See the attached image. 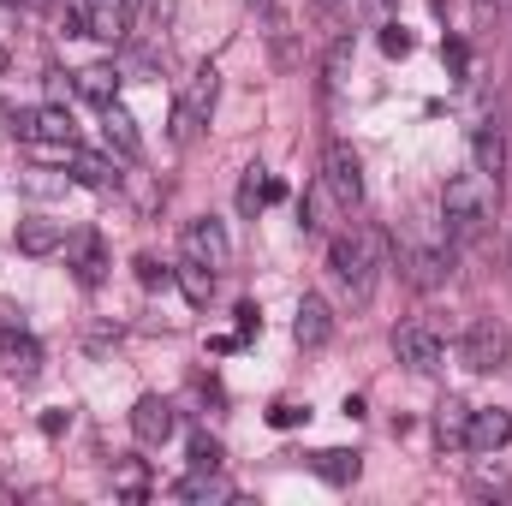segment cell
Listing matches in <instances>:
<instances>
[{"label":"cell","mask_w":512,"mask_h":506,"mask_svg":"<svg viewBox=\"0 0 512 506\" xmlns=\"http://www.w3.org/2000/svg\"><path fill=\"white\" fill-rule=\"evenodd\" d=\"M12 328H24V310L18 304H0V334H12Z\"/></svg>","instance_id":"d590c367"},{"label":"cell","mask_w":512,"mask_h":506,"mask_svg":"<svg viewBox=\"0 0 512 506\" xmlns=\"http://www.w3.org/2000/svg\"><path fill=\"white\" fill-rule=\"evenodd\" d=\"M173 429H179V417H173V405H167L161 393H143V399L131 405V435H137L143 447H167Z\"/></svg>","instance_id":"9c48e42d"},{"label":"cell","mask_w":512,"mask_h":506,"mask_svg":"<svg viewBox=\"0 0 512 506\" xmlns=\"http://www.w3.org/2000/svg\"><path fill=\"white\" fill-rule=\"evenodd\" d=\"M310 417V405H298V399H280V405H268V423L274 429H298Z\"/></svg>","instance_id":"83f0119b"},{"label":"cell","mask_w":512,"mask_h":506,"mask_svg":"<svg viewBox=\"0 0 512 506\" xmlns=\"http://www.w3.org/2000/svg\"><path fill=\"white\" fill-rule=\"evenodd\" d=\"M441 215H447V233L453 239H477L489 227V215H495V197H489V185L477 173H459L441 191Z\"/></svg>","instance_id":"6da1fadb"},{"label":"cell","mask_w":512,"mask_h":506,"mask_svg":"<svg viewBox=\"0 0 512 506\" xmlns=\"http://www.w3.org/2000/svg\"><path fill=\"white\" fill-rule=\"evenodd\" d=\"M167 274H173V268H161L155 256H137V280H143V286H167Z\"/></svg>","instance_id":"4dcf8cb0"},{"label":"cell","mask_w":512,"mask_h":506,"mask_svg":"<svg viewBox=\"0 0 512 506\" xmlns=\"http://www.w3.org/2000/svg\"><path fill=\"white\" fill-rule=\"evenodd\" d=\"M0 72H6V48H0Z\"/></svg>","instance_id":"74e56055"},{"label":"cell","mask_w":512,"mask_h":506,"mask_svg":"<svg viewBox=\"0 0 512 506\" xmlns=\"http://www.w3.org/2000/svg\"><path fill=\"white\" fill-rule=\"evenodd\" d=\"M251 334H262V310L256 304H239V340H251Z\"/></svg>","instance_id":"1f68e13d"},{"label":"cell","mask_w":512,"mask_h":506,"mask_svg":"<svg viewBox=\"0 0 512 506\" xmlns=\"http://www.w3.org/2000/svg\"><path fill=\"white\" fill-rule=\"evenodd\" d=\"M66 251H72L78 286H102V280H108V245H102V233H72Z\"/></svg>","instance_id":"7c38bea8"},{"label":"cell","mask_w":512,"mask_h":506,"mask_svg":"<svg viewBox=\"0 0 512 506\" xmlns=\"http://www.w3.org/2000/svg\"><path fill=\"white\" fill-rule=\"evenodd\" d=\"M66 161H72V179H78V185H90V191H120L114 161H102V155H90V149H72Z\"/></svg>","instance_id":"2e32d148"},{"label":"cell","mask_w":512,"mask_h":506,"mask_svg":"<svg viewBox=\"0 0 512 506\" xmlns=\"http://www.w3.org/2000/svg\"><path fill=\"white\" fill-rule=\"evenodd\" d=\"M405 268H411V286L435 292V286L447 280V251H411V245H405Z\"/></svg>","instance_id":"44dd1931"},{"label":"cell","mask_w":512,"mask_h":506,"mask_svg":"<svg viewBox=\"0 0 512 506\" xmlns=\"http://www.w3.org/2000/svg\"><path fill=\"white\" fill-rule=\"evenodd\" d=\"M292 334H298V346H304V352L328 346V340H334V316H328V298L304 292V298H298V322H292Z\"/></svg>","instance_id":"8fae6325"},{"label":"cell","mask_w":512,"mask_h":506,"mask_svg":"<svg viewBox=\"0 0 512 506\" xmlns=\"http://www.w3.org/2000/svg\"><path fill=\"white\" fill-rule=\"evenodd\" d=\"M393 358L405 370H417V376H435L447 352H441V334L429 322H405V328H393Z\"/></svg>","instance_id":"8992f818"},{"label":"cell","mask_w":512,"mask_h":506,"mask_svg":"<svg viewBox=\"0 0 512 506\" xmlns=\"http://www.w3.org/2000/svg\"><path fill=\"white\" fill-rule=\"evenodd\" d=\"M512 441V411L489 405V411H471V429H465V447L471 453H495Z\"/></svg>","instance_id":"4fadbf2b"},{"label":"cell","mask_w":512,"mask_h":506,"mask_svg":"<svg viewBox=\"0 0 512 506\" xmlns=\"http://www.w3.org/2000/svg\"><path fill=\"white\" fill-rule=\"evenodd\" d=\"M364 6H370V18H382V24H387V18H393V6H399V0H364Z\"/></svg>","instance_id":"8d00e7d4"},{"label":"cell","mask_w":512,"mask_h":506,"mask_svg":"<svg viewBox=\"0 0 512 506\" xmlns=\"http://www.w3.org/2000/svg\"><path fill=\"white\" fill-rule=\"evenodd\" d=\"M215 96H221V72H215V66H197V72H191V84H185V96L173 102V143H179V149H185V143H197V131L209 126Z\"/></svg>","instance_id":"3957f363"},{"label":"cell","mask_w":512,"mask_h":506,"mask_svg":"<svg viewBox=\"0 0 512 506\" xmlns=\"http://www.w3.org/2000/svg\"><path fill=\"white\" fill-rule=\"evenodd\" d=\"M310 471H316L322 483H334V489H352V483H358V471H364V459H358L352 447H322V453L310 459Z\"/></svg>","instance_id":"5bb4252c"},{"label":"cell","mask_w":512,"mask_h":506,"mask_svg":"<svg viewBox=\"0 0 512 506\" xmlns=\"http://www.w3.org/2000/svg\"><path fill=\"white\" fill-rule=\"evenodd\" d=\"M0 364H6V376L12 381L30 387V381L42 376V346H36L24 328H12V334H0Z\"/></svg>","instance_id":"30bf717a"},{"label":"cell","mask_w":512,"mask_h":506,"mask_svg":"<svg viewBox=\"0 0 512 506\" xmlns=\"http://www.w3.org/2000/svg\"><path fill=\"white\" fill-rule=\"evenodd\" d=\"M477 161H483V173H501V120L477 131Z\"/></svg>","instance_id":"d4e9b609"},{"label":"cell","mask_w":512,"mask_h":506,"mask_svg":"<svg viewBox=\"0 0 512 506\" xmlns=\"http://www.w3.org/2000/svg\"><path fill=\"white\" fill-rule=\"evenodd\" d=\"M114 90H120V72H114V66H84V72H78V96H84V102L108 108Z\"/></svg>","instance_id":"7402d4cb"},{"label":"cell","mask_w":512,"mask_h":506,"mask_svg":"<svg viewBox=\"0 0 512 506\" xmlns=\"http://www.w3.org/2000/svg\"><path fill=\"white\" fill-rule=\"evenodd\" d=\"M173 280H179V292H185L191 304H209V298H215V268H203V262H191V256H179Z\"/></svg>","instance_id":"ffe728a7"},{"label":"cell","mask_w":512,"mask_h":506,"mask_svg":"<svg viewBox=\"0 0 512 506\" xmlns=\"http://www.w3.org/2000/svg\"><path fill=\"white\" fill-rule=\"evenodd\" d=\"M72 114L66 108H12V137L24 143H72Z\"/></svg>","instance_id":"ba28073f"},{"label":"cell","mask_w":512,"mask_h":506,"mask_svg":"<svg viewBox=\"0 0 512 506\" xmlns=\"http://www.w3.org/2000/svg\"><path fill=\"white\" fill-rule=\"evenodd\" d=\"M322 191H328L340 209H358V203H364V161H358V149L340 143V137L322 149Z\"/></svg>","instance_id":"277c9868"},{"label":"cell","mask_w":512,"mask_h":506,"mask_svg":"<svg viewBox=\"0 0 512 506\" xmlns=\"http://www.w3.org/2000/svg\"><path fill=\"white\" fill-rule=\"evenodd\" d=\"M66 423H72V411H42V435H66Z\"/></svg>","instance_id":"e575fe53"},{"label":"cell","mask_w":512,"mask_h":506,"mask_svg":"<svg viewBox=\"0 0 512 506\" xmlns=\"http://www.w3.org/2000/svg\"><path fill=\"white\" fill-rule=\"evenodd\" d=\"M120 489H126V501H143V465H126V477H120Z\"/></svg>","instance_id":"d6a6232c"},{"label":"cell","mask_w":512,"mask_h":506,"mask_svg":"<svg viewBox=\"0 0 512 506\" xmlns=\"http://www.w3.org/2000/svg\"><path fill=\"white\" fill-rule=\"evenodd\" d=\"M328 262H334L340 286L352 292V304H370V292H376V239L370 233H340L328 245Z\"/></svg>","instance_id":"7a4b0ae2"},{"label":"cell","mask_w":512,"mask_h":506,"mask_svg":"<svg viewBox=\"0 0 512 506\" xmlns=\"http://www.w3.org/2000/svg\"><path fill=\"white\" fill-rule=\"evenodd\" d=\"M346 78H352V36H334V48L322 60V90L334 96V90H346Z\"/></svg>","instance_id":"603a6c76"},{"label":"cell","mask_w":512,"mask_h":506,"mask_svg":"<svg viewBox=\"0 0 512 506\" xmlns=\"http://www.w3.org/2000/svg\"><path fill=\"white\" fill-rule=\"evenodd\" d=\"M346 6H352V0H310V12H316V18H328V24H340V18H346Z\"/></svg>","instance_id":"836d02e7"},{"label":"cell","mask_w":512,"mask_h":506,"mask_svg":"<svg viewBox=\"0 0 512 506\" xmlns=\"http://www.w3.org/2000/svg\"><path fill=\"white\" fill-rule=\"evenodd\" d=\"M382 54L387 60H405V54H411V30H405V24H393V18L382 24Z\"/></svg>","instance_id":"4316f807"},{"label":"cell","mask_w":512,"mask_h":506,"mask_svg":"<svg viewBox=\"0 0 512 506\" xmlns=\"http://www.w3.org/2000/svg\"><path fill=\"white\" fill-rule=\"evenodd\" d=\"M179 501H233V483L221 477V471H203V465H191V477H179V489H173Z\"/></svg>","instance_id":"e0dca14e"},{"label":"cell","mask_w":512,"mask_h":506,"mask_svg":"<svg viewBox=\"0 0 512 506\" xmlns=\"http://www.w3.org/2000/svg\"><path fill=\"white\" fill-rule=\"evenodd\" d=\"M191 465H203V471H221V441L215 435H191Z\"/></svg>","instance_id":"484cf974"},{"label":"cell","mask_w":512,"mask_h":506,"mask_svg":"<svg viewBox=\"0 0 512 506\" xmlns=\"http://www.w3.org/2000/svg\"><path fill=\"white\" fill-rule=\"evenodd\" d=\"M102 137H108L126 161H137V155H143V137H137V126H131V114L120 108V102H108V108H102Z\"/></svg>","instance_id":"ac0fdd59"},{"label":"cell","mask_w":512,"mask_h":506,"mask_svg":"<svg viewBox=\"0 0 512 506\" xmlns=\"http://www.w3.org/2000/svg\"><path fill=\"white\" fill-rule=\"evenodd\" d=\"M465 429H471V405L447 393V399L435 405V435H441V447H465Z\"/></svg>","instance_id":"d6986e66"},{"label":"cell","mask_w":512,"mask_h":506,"mask_svg":"<svg viewBox=\"0 0 512 506\" xmlns=\"http://www.w3.org/2000/svg\"><path fill=\"white\" fill-rule=\"evenodd\" d=\"M251 12L274 30V36H286V6H280V0H251Z\"/></svg>","instance_id":"f546056e"},{"label":"cell","mask_w":512,"mask_h":506,"mask_svg":"<svg viewBox=\"0 0 512 506\" xmlns=\"http://www.w3.org/2000/svg\"><path fill=\"white\" fill-rule=\"evenodd\" d=\"M507 352H512V334L495 322V316H477V322L465 328V340H459V358H465V370H477V376L501 370Z\"/></svg>","instance_id":"5b68a950"},{"label":"cell","mask_w":512,"mask_h":506,"mask_svg":"<svg viewBox=\"0 0 512 506\" xmlns=\"http://www.w3.org/2000/svg\"><path fill=\"white\" fill-rule=\"evenodd\" d=\"M507 477H501V471H477V477H471V495H483V501H489V495H495V501H507Z\"/></svg>","instance_id":"f1b7e54d"},{"label":"cell","mask_w":512,"mask_h":506,"mask_svg":"<svg viewBox=\"0 0 512 506\" xmlns=\"http://www.w3.org/2000/svg\"><path fill=\"white\" fill-rule=\"evenodd\" d=\"M66 245V233H60V221H42V215H30V221H18V251L24 256H54Z\"/></svg>","instance_id":"9a60e30c"},{"label":"cell","mask_w":512,"mask_h":506,"mask_svg":"<svg viewBox=\"0 0 512 506\" xmlns=\"http://www.w3.org/2000/svg\"><path fill=\"white\" fill-rule=\"evenodd\" d=\"M262 203H268V173H262V167H245V179H239V215L256 221Z\"/></svg>","instance_id":"cb8c5ba5"},{"label":"cell","mask_w":512,"mask_h":506,"mask_svg":"<svg viewBox=\"0 0 512 506\" xmlns=\"http://www.w3.org/2000/svg\"><path fill=\"white\" fill-rule=\"evenodd\" d=\"M179 256H191V262H203V268H227L233 262V245H227V233H221V221L215 215H197V221H185V233H179Z\"/></svg>","instance_id":"52a82bcc"}]
</instances>
